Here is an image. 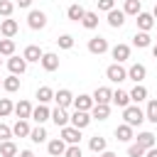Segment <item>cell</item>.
I'll return each instance as SVG.
<instances>
[{
	"label": "cell",
	"mask_w": 157,
	"mask_h": 157,
	"mask_svg": "<svg viewBox=\"0 0 157 157\" xmlns=\"http://www.w3.org/2000/svg\"><path fill=\"white\" fill-rule=\"evenodd\" d=\"M123 120H125L130 128H140V125L145 123V110H142L137 103L125 105V108H123Z\"/></svg>",
	"instance_id": "1"
},
{
	"label": "cell",
	"mask_w": 157,
	"mask_h": 157,
	"mask_svg": "<svg viewBox=\"0 0 157 157\" xmlns=\"http://www.w3.org/2000/svg\"><path fill=\"white\" fill-rule=\"evenodd\" d=\"M91 113L88 110H74L71 115H69V125H74V128H78V130H83V128H88L91 125Z\"/></svg>",
	"instance_id": "2"
},
{
	"label": "cell",
	"mask_w": 157,
	"mask_h": 157,
	"mask_svg": "<svg viewBox=\"0 0 157 157\" xmlns=\"http://www.w3.org/2000/svg\"><path fill=\"white\" fill-rule=\"evenodd\" d=\"M105 78H108V81H113V83H120V81H125V78H128V69H123V66L115 61V64H110V66L105 69Z\"/></svg>",
	"instance_id": "3"
},
{
	"label": "cell",
	"mask_w": 157,
	"mask_h": 157,
	"mask_svg": "<svg viewBox=\"0 0 157 157\" xmlns=\"http://www.w3.org/2000/svg\"><path fill=\"white\" fill-rule=\"evenodd\" d=\"M27 25H29L32 29H44V27H47V15H44L42 10H29Z\"/></svg>",
	"instance_id": "4"
},
{
	"label": "cell",
	"mask_w": 157,
	"mask_h": 157,
	"mask_svg": "<svg viewBox=\"0 0 157 157\" xmlns=\"http://www.w3.org/2000/svg\"><path fill=\"white\" fill-rule=\"evenodd\" d=\"M108 49H110V47H108V39H105V37L98 34V37H91V39H88V52H91V54H98V56H101V54H105Z\"/></svg>",
	"instance_id": "5"
},
{
	"label": "cell",
	"mask_w": 157,
	"mask_h": 157,
	"mask_svg": "<svg viewBox=\"0 0 157 157\" xmlns=\"http://www.w3.org/2000/svg\"><path fill=\"white\" fill-rule=\"evenodd\" d=\"M61 140H64L66 145H78V142H81V130L74 128V125H64V128H61Z\"/></svg>",
	"instance_id": "6"
},
{
	"label": "cell",
	"mask_w": 157,
	"mask_h": 157,
	"mask_svg": "<svg viewBox=\"0 0 157 157\" xmlns=\"http://www.w3.org/2000/svg\"><path fill=\"white\" fill-rule=\"evenodd\" d=\"M7 69H10V74H15V76H22L25 71H27V61H25V56H10L7 59Z\"/></svg>",
	"instance_id": "7"
},
{
	"label": "cell",
	"mask_w": 157,
	"mask_h": 157,
	"mask_svg": "<svg viewBox=\"0 0 157 157\" xmlns=\"http://www.w3.org/2000/svg\"><path fill=\"white\" fill-rule=\"evenodd\" d=\"M17 32H20V25H17V20H12V17H5V20L0 22V34H2V37H10V39H12Z\"/></svg>",
	"instance_id": "8"
},
{
	"label": "cell",
	"mask_w": 157,
	"mask_h": 157,
	"mask_svg": "<svg viewBox=\"0 0 157 157\" xmlns=\"http://www.w3.org/2000/svg\"><path fill=\"white\" fill-rule=\"evenodd\" d=\"M39 64H42L44 71H56V69H59V54H54V52H44L42 59H39Z\"/></svg>",
	"instance_id": "9"
},
{
	"label": "cell",
	"mask_w": 157,
	"mask_h": 157,
	"mask_svg": "<svg viewBox=\"0 0 157 157\" xmlns=\"http://www.w3.org/2000/svg\"><path fill=\"white\" fill-rule=\"evenodd\" d=\"M54 101L59 108H69V105H74V93L69 88H59V91H54Z\"/></svg>",
	"instance_id": "10"
},
{
	"label": "cell",
	"mask_w": 157,
	"mask_h": 157,
	"mask_svg": "<svg viewBox=\"0 0 157 157\" xmlns=\"http://www.w3.org/2000/svg\"><path fill=\"white\" fill-rule=\"evenodd\" d=\"M29 118H32V120H34L37 125H44V123H47V120L52 118V110H49V108H47L44 103H39L37 108H32V115H29Z\"/></svg>",
	"instance_id": "11"
},
{
	"label": "cell",
	"mask_w": 157,
	"mask_h": 157,
	"mask_svg": "<svg viewBox=\"0 0 157 157\" xmlns=\"http://www.w3.org/2000/svg\"><path fill=\"white\" fill-rule=\"evenodd\" d=\"M125 17H128V15H125L123 10L113 7V10H108V17H105V20H108V25H110L113 29H118V27H123V25H125Z\"/></svg>",
	"instance_id": "12"
},
{
	"label": "cell",
	"mask_w": 157,
	"mask_h": 157,
	"mask_svg": "<svg viewBox=\"0 0 157 157\" xmlns=\"http://www.w3.org/2000/svg\"><path fill=\"white\" fill-rule=\"evenodd\" d=\"M135 17H137V29H140V32H150V29L155 27V17H152V12H137Z\"/></svg>",
	"instance_id": "13"
},
{
	"label": "cell",
	"mask_w": 157,
	"mask_h": 157,
	"mask_svg": "<svg viewBox=\"0 0 157 157\" xmlns=\"http://www.w3.org/2000/svg\"><path fill=\"white\" fill-rule=\"evenodd\" d=\"M147 76V69H145V64H130V69H128V78H132L135 83H142V78Z\"/></svg>",
	"instance_id": "14"
},
{
	"label": "cell",
	"mask_w": 157,
	"mask_h": 157,
	"mask_svg": "<svg viewBox=\"0 0 157 157\" xmlns=\"http://www.w3.org/2000/svg\"><path fill=\"white\" fill-rule=\"evenodd\" d=\"M93 103H105V105H110V98H113V91L108 88V86H98L96 91H93Z\"/></svg>",
	"instance_id": "15"
},
{
	"label": "cell",
	"mask_w": 157,
	"mask_h": 157,
	"mask_svg": "<svg viewBox=\"0 0 157 157\" xmlns=\"http://www.w3.org/2000/svg\"><path fill=\"white\" fill-rule=\"evenodd\" d=\"M64 150H66V142H64L61 137H54V140L47 142V152H49L52 157H64Z\"/></svg>",
	"instance_id": "16"
},
{
	"label": "cell",
	"mask_w": 157,
	"mask_h": 157,
	"mask_svg": "<svg viewBox=\"0 0 157 157\" xmlns=\"http://www.w3.org/2000/svg\"><path fill=\"white\" fill-rule=\"evenodd\" d=\"M110 56H113L118 64H123V61L130 59V47H128V44H115V47L110 49Z\"/></svg>",
	"instance_id": "17"
},
{
	"label": "cell",
	"mask_w": 157,
	"mask_h": 157,
	"mask_svg": "<svg viewBox=\"0 0 157 157\" xmlns=\"http://www.w3.org/2000/svg\"><path fill=\"white\" fill-rule=\"evenodd\" d=\"M74 108H76V110H88V113H91L93 98H91L88 93H78V96H74Z\"/></svg>",
	"instance_id": "18"
},
{
	"label": "cell",
	"mask_w": 157,
	"mask_h": 157,
	"mask_svg": "<svg viewBox=\"0 0 157 157\" xmlns=\"http://www.w3.org/2000/svg\"><path fill=\"white\" fill-rule=\"evenodd\" d=\"M49 120H52L56 128H64V125H69V113H66V108H59V105H56V108L52 110V118H49Z\"/></svg>",
	"instance_id": "19"
},
{
	"label": "cell",
	"mask_w": 157,
	"mask_h": 157,
	"mask_svg": "<svg viewBox=\"0 0 157 157\" xmlns=\"http://www.w3.org/2000/svg\"><path fill=\"white\" fill-rule=\"evenodd\" d=\"M17 118H22V120H29V115H32V103L29 101H20V103H15V110H12Z\"/></svg>",
	"instance_id": "20"
},
{
	"label": "cell",
	"mask_w": 157,
	"mask_h": 157,
	"mask_svg": "<svg viewBox=\"0 0 157 157\" xmlns=\"http://www.w3.org/2000/svg\"><path fill=\"white\" fill-rule=\"evenodd\" d=\"M132 44L137 47V49H147V47H152V37H150V32H135V37H132Z\"/></svg>",
	"instance_id": "21"
},
{
	"label": "cell",
	"mask_w": 157,
	"mask_h": 157,
	"mask_svg": "<svg viewBox=\"0 0 157 157\" xmlns=\"http://www.w3.org/2000/svg\"><path fill=\"white\" fill-rule=\"evenodd\" d=\"M110 115V105H105V103H93V108H91V118L93 120H105Z\"/></svg>",
	"instance_id": "22"
},
{
	"label": "cell",
	"mask_w": 157,
	"mask_h": 157,
	"mask_svg": "<svg viewBox=\"0 0 157 157\" xmlns=\"http://www.w3.org/2000/svg\"><path fill=\"white\" fill-rule=\"evenodd\" d=\"M29 130H32V128H29V123H27V120H22V118H17V120H15V125H12V135H15V137H29Z\"/></svg>",
	"instance_id": "23"
},
{
	"label": "cell",
	"mask_w": 157,
	"mask_h": 157,
	"mask_svg": "<svg viewBox=\"0 0 157 157\" xmlns=\"http://www.w3.org/2000/svg\"><path fill=\"white\" fill-rule=\"evenodd\" d=\"M42 54H44V52H42L37 44L25 47V52H22V56H25V61H27V64H29V61H39V59H42Z\"/></svg>",
	"instance_id": "24"
},
{
	"label": "cell",
	"mask_w": 157,
	"mask_h": 157,
	"mask_svg": "<svg viewBox=\"0 0 157 157\" xmlns=\"http://www.w3.org/2000/svg\"><path fill=\"white\" fill-rule=\"evenodd\" d=\"M110 103H115L118 108H125V105H130V93H128V91H123V88H118V91H113Z\"/></svg>",
	"instance_id": "25"
},
{
	"label": "cell",
	"mask_w": 157,
	"mask_h": 157,
	"mask_svg": "<svg viewBox=\"0 0 157 157\" xmlns=\"http://www.w3.org/2000/svg\"><path fill=\"white\" fill-rule=\"evenodd\" d=\"M135 135H132V128L128 125V123H123V125H118L115 128V140H120V142H130Z\"/></svg>",
	"instance_id": "26"
},
{
	"label": "cell",
	"mask_w": 157,
	"mask_h": 157,
	"mask_svg": "<svg viewBox=\"0 0 157 157\" xmlns=\"http://www.w3.org/2000/svg\"><path fill=\"white\" fill-rule=\"evenodd\" d=\"M88 147H91V152L101 155L103 150H108V142H105V137H101V135H93V137L88 140Z\"/></svg>",
	"instance_id": "27"
},
{
	"label": "cell",
	"mask_w": 157,
	"mask_h": 157,
	"mask_svg": "<svg viewBox=\"0 0 157 157\" xmlns=\"http://www.w3.org/2000/svg\"><path fill=\"white\" fill-rule=\"evenodd\" d=\"M83 12H86V10H83L78 2H74V5H69V10H66V17H69L71 22H81V20H83Z\"/></svg>",
	"instance_id": "28"
},
{
	"label": "cell",
	"mask_w": 157,
	"mask_h": 157,
	"mask_svg": "<svg viewBox=\"0 0 157 157\" xmlns=\"http://www.w3.org/2000/svg\"><path fill=\"white\" fill-rule=\"evenodd\" d=\"M128 93H130V103H140V101L147 98V88H145L142 83H135V88L128 91Z\"/></svg>",
	"instance_id": "29"
},
{
	"label": "cell",
	"mask_w": 157,
	"mask_h": 157,
	"mask_svg": "<svg viewBox=\"0 0 157 157\" xmlns=\"http://www.w3.org/2000/svg\"><path fill=\"white\" fill-rule=\"evenodd\" d=\"M81 25H83L86 29H96V27H98V12H91V10H86V12H83V20H81Z\"/></svg>",
	"instance_id": "30"
},
{
	"label": "cell",
	"mask_w": 157,
	"mask_h": 157,
	"mask_svg": "<svg viewBox=\"0 0 157 157\" xmlns=\"http://www.w3.org/2000/svg\"><path fill=\"white\" fill-rule=\"evenodd\" d=\"M2 88H5L7 93H15V91H20V76L10 74L7 78H2Z\"/></svg>",
	"instance_id": "31"
},
{
	"label": "cell",
	"mask_w": 157,
	"mask_h": 157,
	"mask_svg": "<svg viewBox=\"0 0 157 157\" xmlns=\"http://www.w3.org/2000/svg\"><path fill=\"white\" fill-rule=\"evenodd\" d=\"M49 135H47V130H44V125H37V128H32L29 130V140L34 142V145H39V142H44Z\"/></svg>",
	"instance_id": "32"
},
{
	"label": "cell",
	"mask_w": 157,
	"mask_h": 157,
	"mask_svg": "<svg viewBox=\"0 0 157 157\" xmlns=\"http://www.w3.org/2000/svg\"><path fill=\"white\" fill-rule=\"evenodd\" d=\"M135 140H137V145H140V147H145V150H150V147H155V135H152L150 130H145V132H140V135H137Z\"/></svg>",
	"instance_id": "33"
},
{
	"label": "cell",
	"mask_w": 157,
	"mask_h": 157,
	"mask_svg": "<svg viewBox=\"0 0 157 157\" xmlns=\"http://www.w3.org/2000/svg\"><path fill=\"white\" fill-rule=\"evenodd\" d=\"M17 155V145L12 140H2L0 142V157H15Z\"/></svg>",
	"instance_id": "34"
},
{
	"label": "cell",
	"mask_w": 157,
	"mask_h": 157,
	"mask_svg": "<svg viewBox=\"0 0 157 157\" xmlns=\"http://www.w3.org/2000/svg\"><path fill=\"white\" fill-rule=\"evenodd\" d=\"M37 101L47 105L49 101H54V91H52L49 86H39V88H37Z\"/></svg>",
	"instance_id": "35"
},
{
	"label": "cell",
	"mask_w": 157,
	"mask_h": 157,
	"mask_svg": "<svg viewBox=\"0 0 157 157\" xmlns=\"http://www.w3.org/2000/svg\"><path fill=\"white\" fill-rule=\"evenodd\" d=\"M12 54H15V39L10 37L0 39V56H12Z\"/></svg>",
	"instance_id": "36"
},
{
	"label": "cell",
	"mask_w": 157,
	"mask_h": 157,
	"mask_svg": "<svg viewBox=\"0 0 157 157\" xmlns=\"http://www.w3.org/2000/svg\"><path fill=\"white\" fill-rule=\"evenodd\" d=\"M123 12L125 15H137V12H142V5H140V0H125V5H123Z\"/></svg>",
	"instance_id": "37"
},
{
	"label": "cell",
	"mask_w": 157,
	"mask_h": 157,
	"mask_svg": "<svg viewBox=\"0 0 157 157\" xmlns=\"http://www.w3.org/2000/svg\"><path fill=\"white\" fill-rule=\"evenodd\" d=\"M145 120H150V123L157 125V101H150V103H147V108H145Z\"/></svg>",
	"instance_id": "38"
},
{
	"label": "cell",
	"mask_w": 157,
	"mask_h": 157,
	"mask_svg": "<svg viewBox=\"0 0 157 157\" xmlns=\"http://www.w3.org/2000/svg\"><path fill=\"white\" fill-rule=\"evenodd\" d=\"M12 110H15L12 101H10V98H0V118H7Z\"/></svg>",
	"instance_id": "39"
},
{
	"label": "cell",
	"mask_w": 157,
	"mask_h": 157,
	"mask_svg": "<svg viewBox=\"0 0 157 157\" xmlns=\"http://www.w3.org/2000/svg\"><path fill=\"white\" fill-rule=\"evenodd\" d=\"M56 44H59V49H71V47H74V37H71V34H61V37L56 39Z\"/></svg>",
	"instance_id": "40"
},
{
	"label": "cell",
	"mask_w": 157,
	"mask_h": 157,
	"mask_svg": "<svg viewBox=\"0 0 157 157\" xmlns=\"http://www.w3.org/2000/svg\"><path fill=\"white\" fill-rule=\"evenodd\" d=\"M12 10H15V2H10V0H0V15H2V17H10Z\"/></svg>",
	"instance_id": "41"
},
{
	"label": "cell",
	"mask_w": 157,
	"mask_h": 157,
	"mask_svg": "<svg viewBox=\"0 0 157 157\" xmlns=\"http://www.w3.org/2000/svg\"><path fill=\"white\" fill-rule=\"evenodd\" d=\"M64 157H83V152H81V145H66V150H64Z\"/></svg>",
	"instance_id": "42"
},
{
	"label": "cell",
	"mask_w": 157,
	"mask_h": 157,
	"mask_svg": "<svg viewBox=\"0 0 157 157\" xmlns=\"http://www.w3.org/2000/svg\"><path fill=\"white\" fill-rule=\"evenodd\" d=\"M128 157H145V147H140L137 142H132L128 147Z\"/></svg>",
	"instance_id": "43"
},
{
	"label": "cell",
	"mask_w": 157,
	"mask_h": 157,
	"mask_svg": "<svg viewBox=\"0 0 157 157\" xmlns=\"http://www.w3.org/2000/svg\"><path fill=\"white\" fill-rule=\"evenodd\" d=\"M10 137H12V128L5 125V123H0V142L2 140H10Z\"/></svg>",
	"instance_id": "44"
},
{
	"label": "cell",
	"mask_w": 157,
	"mask_h": 157,
	"mask_svg": "<svg viewBox=\"0 0 157 157\" xmlns=\"http://www.w3.org/2000/svg\"><path fill=\"white\" fill-rule=\"evenodd\" d=\"M113 7H115V0H98V10L108 12V10H113Z\"/></svg>",
	"instance_id": "45"
},
{
	"label": "cell",
	"mask_w": 157,
	"mask_h": 157,
	"mask_svg": "<svg viewBox=\"0 0 157 157\" xmlns=\"http://www.w3.org/2000/svg\"><path fill=\"white\" fill-rule=\"evenodd\" d=\"M32 2H34V0H17L15 5H17V7H22V10H27V7H32Z\"/></svg>",
	"instance_id": "46"
},
{
	"label": "cell",
	"mask_w": 157,
	"mask_h": 157,
	"mask_svg": "<svg viewBox=\"0 0 157 157\" xmlns=\"http://www.w3.org/2000/svg\"><path fill=\"white\" fill-rule=\"evenodd\" d=\"M145 157H157V145L150 147V150H145Z\"/></svg>",
	"instance_id": "47"
},
{
	"label": "cell",
	"mask_w": 157,
	"mask_h": 157,
	"mask_svg": "<svg viewBox=\"0 0 157 157\" xmlns=\"http://www.w3.org/2000/svg\"><path fill=\"white\" fill-rule=\"evenodd\" d=\"M98 157H118V155H115V152H110V150H103Z\"/></svg>",
	"instance_id": "48"
},
{
	"label": "cell",
	"mask_w": 157,
	"mask_h": 157,
	"mask_svg": "<svg viewBox=\"0 0 157 157\" xmlns=\"http://www.w3.org/2000/svg\"><path fill=\"white\" fill-rule=\"evenodd\" d=\"M20 157H34V152H32V150H22V152H20Z\"/></svg>",
	"instance_id": "49"
},
{
	"label": "cell",
	"mask_w": 157,
	"mask_h": 157,
	"mask_svg": "<svg viewBox=\"0 0 157 157\" xmlns=\"http://www.w3.org/2000/svg\"><path fill=\"white\" fill-rule=\"evenodd\" d=\"M152 56L157 59V44H152Z\"/></svg>",
	"instance_id": "50"
},
{
	"label": "cell",
	"mask_w": 157,
	"mask_h": 157,
	"mask_svg": "<svg viewBox=\"0 0 157 157\" xmlns=\"http://www.w3.org/2000/svg\"><path fill=\"white\" fill-rule=\"evenodd\" d=\"M152 17H155V20H157V5H155V10H152Z\"/></svg>",
	"instance_id": "51"
},
{
	"label": "cell",
	"mask_w": 157,
	"mask_h": 157,
	"mask_svg": "<svg viewBox=\"0 0 157 157\" xmlns=\"http://www.w3.org/2000/svg\"><path fill=\"white\" fill-rule=\"evenodd\" d=\"M0 64H2V56H0Z\"/></svg>",
	"instance_id": "52"
},
{
	"label": "cell",
	"mask_w": 157,
	"mask_h": 157,
	"mask_svg": "<svg viewBox=\"0 0 157 157\" xmlns=\"http://www.w3.org/2000/svg\"><path fill=\"white\" fill-rule=\"evenodd\" d=\"M0 86H2V78H0Z\"/></svg>",
	"instance_id": "53"
}]
</instances>
